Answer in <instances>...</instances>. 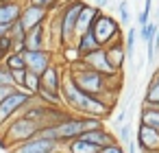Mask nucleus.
I'll use <instances>...</instances> for the list:
<instances>
[{
  "label": "nucleus",
  "mask_w": 159,
  "mask_h": 153,
  "mask_svg": "<svg viewBox=\"0 0 159 153\" xmlns=\"http://www.w3.org/2000/svg\"><path fill=\"white\" fill-rule=\"evenodd\" d=\"M9 70H26V61H24V50L20 53V50H13V53H9L7 57H5V61H2Z\"/></svg>",
  "instance_id": "nucleus-24"
},
{
  "label": "nucleus",
  "mask_w": 159,
  "mask_h": 153,
  "mask_svg": "<svg viewBox=\"0 0 159 153\" xmlns=\"http://www.w3.org/2000/svg\"><path fill=\"white\" fill-rule=\"evenodd\" d=\"M139 125H146V127L159 131V107L144 105L142 112H139Z\"/></svg>",
  "instance_id": "nucleus-21"
},
{
  "label": "nucleus",
  "mask_w": 159,
  "mask_h": 153,
  "mask_svg": "<svg viewBox=\"0 0 159 153\" xmlns=\"http://www.w3.org/2000/svg\"><path fill=\"white\" fill-rule=\"evenodd\" d=\"M13 40H11V35H2L0 37V50H2L5 55H9V53H13Z\"/></svg>",
  "instance_id": "nucleus-28"
},
{
  "label": "nucleus",
  "mask_w": 159,
  "mask_h": 153,
  "mask_svg": "<svg viewBox=\"0 0 159 153\" xmlns=\"http://www.w3.org/2000/svg\"><path fill=\"white\" fill-rule=\"evenodd\" d=\"M63 74H66V68L63 64H57L52 61L39 77H42V88L44 90H50V92H59L61 94V83H63Z\"/></svg>",
  "instance_id": "nucleus-10"
},
{
  "label": "nucleus",
  "mask_w": 159,
  "mask_h": 153,
  "mask_svg": "<svg viewBox=\"0 0 159 153\" xmlns=\"http://www.w3.org/2000/svg\"><path fill=\"white\" fill-rule=\"evenodd\" d=\"M11 77H13V83H16V88H22V85H24L26 70H11Z\"/></svg>",
  "instance_id": "nucleus-30"
},
{
  "label": "nucleus",
  "mask_w": 159,
  "mask_h": 153,
  "mask_svg": "<svg viewBox=\"0 0 159 153\" xmlns=\"http://www.w3.org/2000/svg\"><path fill=\"white\" fill-rule=\"evenodd\" d=\"M74 46L79 48L81 57H85V55H89V53H94V50L102 48V46L98 44V40L94 37V33H92V31H87V33H81V35H76V40H74Z\"/></svg>",
  "instance_id": "nucleus-17"
},
{
  "label": "nucleus",
  "mask_w": 159,
  "mask_h": 153,
  "mask_svg": "<svg viewBox=\"0 0 159 153\" xmlns=\"http://www.w3.org/2000/svg\"><path fill=\"white\" fill-rule=\"evenodd\" d=\"M48 18H50V13H48L46 9H39V7L29 5V2L22 5L20 22H22V26H24L26 31H31V29H35V26H39V24H46Z\"/></svg>",
  "instance_id": "nucleus-9"
},
{
  "label": "nucleus",
  "mask_w": 159,
  "mask_h": 153,
  "mask_svg": "<svg viewBox=\"0 0 159 153\" xmlns=\"http://www.w3.org/2000/svg\"><path fill=\"white\" fill-rule=\"evenodd\" d=\"M98 153H100V151H98Z\"/></svg>",
  "instance_id": "nucleus-39"
},
{
  "label": "nucleus",
  "mask_w": 159,
  "mask_h": 153,
  "mask_svg": "<svg viewBox=\"0 0 159 153\" xmlns=\"http://www.w3.org/2000/svg\"><path fill=\"white\" fill-rule=\"evenodd\" d=\"M18 88L16 85H0V101H2V98H7L9 94H13Z\"/></svg>",
  "instance_id": "nucleus-32"
},
{
  "label": "nucleus",
  "mask_w": 159,
  "mask_h": 153,
  "mask_svg": "<svg viewBox=\"0 0 159 153\" xmlns=\"http://www.w3.org/2000/svg\"><path fill=\"white\" fill-rule=\"evenodd\" d=\"M39 88H42V77H39L37 72H31V70H26V77H24V85H22L20 90L29 92L31 96H37Z\"/></svg>",
  "instance_id": "nucleus-23"
},
{
  "label": "nucleus",
  "mask_w": 159,
  "mask_h": 153,
  "mask_svg": "<svg viewBox=\"0 0 159 153\" xmlns=\"http://www.w3.org/2000/svg\"><path fill=\"white\" fill-rule=\"evenodd\" d=\"M100 11H102V9L94 7L92 2H85V5H83V9H81V13H79V20H76V35L87 33V31L92 29L94 20L98 18V13H100Z\"/></svg>",
  "instance_id": "nucleus-15"
},
{
  "label": "nucleus",
  "mask_w": 159,
  "mask_h": 153,
  "mask_svg": "<svg viewBox=\"0 0 159 153\" xmlns=\"http://www.w3.org/2000/svg\"><path fill=\"white\" fill-rule=\"evenodd\" d=\"M9 26H11V24H2V22H0V37H2V35H9Z\"/></svg>",
  "instance_id": "nucleus-34"
},
{
  "label": "nucleus",
  "mask_w": 159,
  "mask_h": 153,
  "mask_svg": "<svg viewBox=\"0 0 159 153\" xmlns=\"http://www.w3.org/2000/svg\"><path fill=\"white\" fill-rule=\"evenodd\" d=\"M61 98H63V107L76 116H94V118H107L111 114V107L105 105L98 96H92L87 92H83L68 74H63V83H61Z\"/></svg>",
  "instance_id": "nucleus-1"
},
{
  "label": "nucleus",
  "mask_w": 159,
  "mask_h": 153,
  "mask_svg": "<svg viewBox=\"0 0 159 153\" xmlns=\"http://www.w3.org/2000/svg\"><path fill=\"white\" fill-rule=\"evenodd\" d=\"M118 13H120V24H129L131 22V9H129V2L126 0H122V2H118Z\"/></svg>",
  "instance_id": "nucleus-26"
},
{
  "label": "nucleus",
  "mask_w": 159,
  "mask_h": 153,
  "mask_svg": "<svg viewBox=\"0 0 159 153\" xmlns=\"http://www.w3.org/2000/svg\"><path fill=\"white\" fill-rule=\"evenodd\" d=\"M105 57L109 61V66L116 70V72H122L124 68V61H126V48H124V35L116 42H111L109 46H105Z\"/></svg>",
  "instance_id": "nucleus-12"
},
{
  "label": "nucleus",
  "mask_w": 159,
  "mask_h": 153,
  "mask_svg": "<svg viewBox=\"0 0 159 153\" xmlns=\"http://www.w3.org/2000/svg\"><path fill=\"white\" fill-rule=\"evenodd\" d=\"M92 5H94V7H98V9H105V7L109 5V0H94Z\"/></svg>",
  "instance_id": "nucleus-33"
},
{
  "label": "nucleus",
  "mask_w": 159,
  "mask_h": 153,
  "mask_svg": "<svg viewBox=\"0 0 159 153\" xmlns=\"http://www.w3.org/2000/svg\"><path fill=\"white\" fill-rule=\"evenodd\" d=\"M83 64L89 66V68H94V70H98V72H102L105 77H113V74H118V72L109 66V61H107V57H105V48H98V50L85 55V57H83Z\"/></svg>",
  "instance_id": "nucleus-14"
},
{
  "label": "nucleus",
  "mask_w": 159,
  "mask_h": 153,
  "mask_svg": "<svg viewBox=\"0 0 159 153\" xmlns=\"http://www.w3.org/2000/svg\"><path fill=\"white\" fill-rule=\"evenodd\" d=\"M5 57H7V55H5L2 50H0V64H2V61H5Z\"/></svg>",
  "instance_id": "nucleus-37"
},
{
  "label": "nucleus",
  "mask_w": 159,
  "mask_h": 153,
  "mask_svg": "<svg viewBox=\"0 0 159 153\" xmlns=\"http://www.w3.org/2000/svg\"><path fill=\"white\" fill-rule=\"evenodd\" d=\"M0 85H16L13 77H11V70L5 64H0Z\"/></svg>",
  "instance_id": "nucleus-27"
},
{
  "label": "nucleus",
  "mask_w": 159,
  "mask_h": 153,
  "mask_svg": "<svg viewBox=\"0 0 159 153\" xmlns=\"http://www.w3.org/2000/svg\"><path fill=\"white\" fill-rule=\"evenodd\" d=\"M157 70H159V68H157Z\"/></svg>",
  "instance_id": "nucleus-40"
},
{
  "label": "nucleus",
  "mask_w": 159,
  "mask_h": 153,
  "mask_svg": "<svg viewBox=\"0 0 159 153\" xmlns=\"http://www.w3.org/2000/svg\"><path fill=\"white\" fill-rule=\"evenodd\" d=\"M81 138L87 140V142H92V144L98 146V149H102V146L116 142V138H113L105 127H100V129H92V131H85V133H81Z\"/></svg>",
  "instance_id": "nucleus-16"
},
{
  "label": "nucleus",
  "mask_w": 159,
  "mask_h": 153,
  "mask_svg": "<svg viewBox=\"0 0 159 153\" xmlns=\"http://www.w3.org/2000/svg\"><path fill=\"white\" fill-rule=\"evenodd\" d=\"M144 105L150 107H159V70L150 77L148 85H146V94H144Z\"/></svg>",
  "instance_id": "nucleus-19"
},
{
  "label": "nucleus",
  "mask_w": 159,
  "mask_h": 153,
  "mask_svg": "<svg viewBox=\"0 0 159 153\" xmlns=\"http://www.w3.org/2000/svg\"><path fill=\"white\" fill-rule=\"evenodd\" d=\"M68 74H70V79H72L83 92H87V94H92V96H98V98H100L105 92H109V90H120V81H122V72H118V74H113V77H105L102 72H98V70L85 66L83 59H81L79 64L70 66V68H68Z\"/></svg>",
  "instance_id": "nucleus-2"
},
{
  "label": "nucleus",
  "mask_w": 159,
  "mask_h": 153,
  "mask_svg": "<svg viewBox=\"0 0 159 153\" xmlns=\"http://www.w3.org/2000/svg\"><path fill=\"white\" fill-rule=\"evenodd\" d=\"M61 144L55 142V140H48V138H42V136H33L16 146H11L9 153H55Z\"/></svg>",
  "instance_id": "nucleus-7"
},
{
  "label": "nucleus",
  "mask_w": 159,
  "mask_h": 153,
  "mask_svg": "<svg viewBox=\"0 0 159 153\" xmlns=\"http://www.w3.org/2000/svg\"><path fill=\"white\" fill-rule=\"evenodd\" d=\"M116 122H118V125H122V122H124V112H120V114L116 116Z\"/></svg>",
  "instance_id": "nucleus-36"
},
{
  "label": "nucleus",
  "mask_w": 159,
  "mask_h": 153,
  "mask_svg": "<svg viewBox=\"0 0 159 153\" xmlns=\"http://www.w3.org/2000/svg\"><path fill=\"white\" fill-rule=\"evenodd\" d=\"M135 144H137V149L144 151V153H159V131H157V129H150V127H146V125H139V127H137Z\"/></svg>",
  "instance_id": "nucleus-11"
},
{
  "label": "nucleus",
  "mask_w": 159,
  "mask_h": 153,
  "mask_svg": "<svg viewBox=\"0 0 159 153\" xmlns=\"http://www.w3.org/2000/svg\"><path fill=\"white\" fill-rule=\"evenodd\" d=\"M22 13V2L13 0V2H0V22L2 24H13Z\"/></svg>",
  "instance_id": "nucleus-18"
},
{
  "label": "nucleus",
  "mask_w": 159,
  "mask_h": 153,
  "mask_svg": "<svg viewBox=\"0 0 159 153\" xmlns=\"http://www.w3.org/2000/svg\"><path fill=\"white\" fill-rule=\"evenodd\" d=\"M63 146H66V151H68V153H98V151H100V149H98V146H94L92 142L83 140L81 136H79V138H74V140H70V142H66Z\"/></svg>",
  "instance_id": "nucleus-20"
},
{
  "label": "nucleus",
  "mask_w": 159,
  "mask_h": 153,
  "mask_svg": "<svg viewBox=\"0 0 159 153\" xmlns=\"http://www.w3.org/2000/svg\"><path fill=\"white\" fill-rule=\"evenodd\" d=\"M24 61H26V70L42 74V72L55 61V50H50V48H42V50H24Z\"/></svg>",
  "instance_id": "nucleus-8"
},
{
  "label": "nucleus",
  "mask_w": 159,
  "mask_h": 153,
  "mask_svg": "<svg viewBox=\"0 0 159 153\" xmlns=\"http://www.w3.org/2000/svg\"><path fill=\"white\" fill-rule=\"evenodd\" d=\"M39 129H42L39 122L18 114V116H13L2 129H0V142H2V146H16V144H20V142H24L29 138L37 136Z\"/></svg>",
  "instance_id": "nucleus-3"
},
{
  "label": "nucleus",
  "mask_w": 159,
  "mask_h": 153,
  "mask_svg": "<svg viewBox=\"0 0 159 153\" xmlns=\"http://www.w3.org/2000/svg\"><path fill=\"white\" fill-rule=\"evenodd\" d=\"M89 31L94 33V37L98 40V44H100L102 48L122 37V24H120L113 16H109V13H105V11L98 13V18L94 20V24H92Z\"/></svg>",
  "instance_id": "nucleus-5"
},
{
  "label": "nucleus",
  "mask_w": 159,
  "mask_h": 153,
  "mask_svg": "<svg viewBox=\"0 0 159 153\" xmlns=\"http://www.w3.org/2000/svg\"><path fill=\"white\" fill-rule=\"evenodd\" d=\"M42 48H50L46 24H39V26L26 31V37H24V50H42Z\"/></svg>",
  "instance_id": "nucleus-13"
},
{
  "label": "nucleus",
  "mask_w": 159,
  "mask_h": 153,
  "mask_svg": "<svg viewBox=\"0 0 159 153\" xmlns=\"http://www.w3.org/2000/svg\"><path fill=\"white\" fill-rule=\"evenodd\" d=\"M129 140H131V127L120 125V144H129Z\"/></svg>",
  "instance_id": "nucleus-31"
},
{
  "label": "nucleus",
  "mask_w": 159,
  "mask_h": 153,
  "mask_svg": "<svg viewBox=\"0 0 159 153\" xmlns=\"http://www.w3.org/2000/svg\"><path fill=\"white\" fill-rule=\"evenodd\" d=\"M126 146H129V153H137V144H135L133 140H129V144H126Z\"/></svg>",
  "instance_id": "nucleus-35"
},
{
  "label": "nucleus",
  "mask_w": 159,
  "mask_h": 153,
  "mask_svg": "<svg viewBox=\"0 0 159 153\" xmlns=\"http://www.w3.org/2000/svg\"><path fill=\"white\" fill-rule=\"evenodd\" d=\"M33 98H35V96H31L29 92H24V90L18 88L13 94H9L7 98L0 101V129H2L13 116L22 114V109H24Z\"/></svg>",
  "instance_id": "nucleus-6"
},
{
  "label": "nucleus",
  "mask_w": 159,
  "mask_h": 153,
  "mask_svg": "<svg viewBox=\"0 0 159 153\" xmlns=\"http://www.w3.org/2000/svg\"><path fill=\"white\" fill-rule=\"evenodd\" d=\"M85 5V0H66V2L59 5L57 11H52L59 20V40H61V46L63 44H74L76 40V20H79V13Z\"/></svg>",
  "instance_id": "nucleus-4"
},
{
  "label": "nucleus",
  "mask_w": 159,
  "mask_h": 153,
  "mask_svg": "<svg viewBox=\"0 0 159 153\" xmlns=\"http://www.w3.org/2000/svg\"><path fill=\"white\" fill-rule=\"evenodd\" d=\"M100 153H126V151H124V144H120V142L116 140V142H111V144L102 146V149H100Z\"/></svg>",
  "instance_id": "nucleus-29"
},
{
  "label": "nucleus",
  "mask_w": 159,
  "mask_h": 153,
  "mask_svg": "<svg viewBox=\"0 0 159 153\" xmlns=\"http://www.w3.org/2000/svg\"><path fill=\"white\" fill-rule=\"evenodd\" d=\"M59 53H61V64L63 66H74V64H79L83 57H81V53H79V48L74 46V44H63L61 48H59Z\"/></svg>",
  "instance_id": "nucleus-22"
},
{
  "label": "nucleus",
  "mask_w": 159,
  "mask_h": 153,
  "mask_svg": "<svg viewBox=\"0 0 159 153\" xmlns=\"http://www.w3.org/2000/svg\"><path fill=\"white\" fill-rule=\"evenodd\" d=\"M0 2H13V0H0Z\"/></svg>",
  "instance_id": "nucleus-38"
},
{
  "label": "nucleus",
  "mask_w": 159,
  "mask_h": 153,
  "mask_svg": "<svg viewBox=\"0 0 159 153\" xmlns=\"http://www.w3.org/2000/svg\"><path fill=\"white\" fill-rule=\"evenodd\" d=\"M135 42H137V29H135V26H129V33L124 35L126 59H133V55H135Z\"/></svg>",
  "instance_id": "nucleus-25"
}]
</instances>
